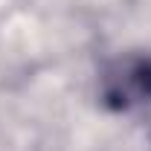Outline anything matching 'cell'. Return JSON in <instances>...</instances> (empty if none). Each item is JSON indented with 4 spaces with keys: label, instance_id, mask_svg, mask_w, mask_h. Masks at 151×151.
<instances>
[{
    "label": "cell",
    "instance_id": "1",
    "mask_svg": "<svg viewBox=\"0 0 151 151\" xmlns=\"http://www.w3.org/2000/svg\"><path fill=\"white\" fill-rule=\"evenodd\" d=\"M102 96L116 111H128L134 105L151 102V58H116L102 76Z\"/></svg>",
    "mask_w": 151,
    "mask_h": 151
}]
</instances>
